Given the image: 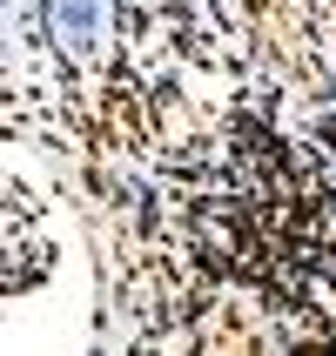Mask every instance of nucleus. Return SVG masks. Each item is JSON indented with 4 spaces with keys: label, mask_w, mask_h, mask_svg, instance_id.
<instances>
[{
    "label": "nucleus",
    "mask_w": 336,
    "mask_h": 356,
    "mask_svg": "<svg viewBox=\"0 0 336 356\" xmlns=\"http://www.w3.org/2000/svg\"><path fill=\"white\" fill-rule=\"evenodd\" d=\"M189 236H195V249H202V262H209V269H242V276H262V262H269L262 216H249L242 202H195V209H189Z\"/></svg>",
    "instance_id": "1"
},
{
    "label": "nucleus",
    "mask_w": 336,
    "mask_h": 356,
    "mask_svg": "<svg viewBox=\"0 0 336 356\" xmlns=\"http://www.w3.org/2000/svg\"><path fill=\"white\" fill-rule=\"evenodd\" d=\"M175 296H182V282H175V269H168L161 256H141L135 269H128V302H135V323H141V330H168Z\"/></svg>",
    "instance_id": "2"
},
{
    "label": "nucleus",
    "mask_w": 336,
    "mask_h": 356,
    "mask_svg": "<svg viewBox=\"0 0 336 356\" xmlns=\"http://www.w3.org/2000/svg\"><path fill=\"white\" fill-rule=\"evenodd\" d=\"M148 128H155V141L168 155H182L195 141V108H189V95H182L175 81H161L155 95H148Z\"/></svg>",
    "instance_id": "3"
},
{
    "label": "nucleus",
    "mask_w": 336,
    "mask_h": 356,
    "mask_svg": "<svg viewBox=\"0 0 336 356\" xmlns=\"http://www.w3.org/2000/svg\"><path fill=\"white\" fill-rule=\"evenodd\" d=\"M108 128H115L121 148H141V141L155 135V128H148V115L135 108V95H121V88H108Z\"/></svg>",
    "instance_id": "4"
}]
</instances>
